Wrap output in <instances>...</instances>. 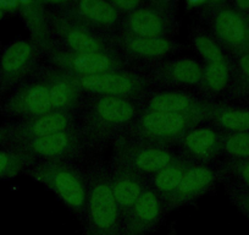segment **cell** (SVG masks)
Here are the masks:
<instances>
[{"label": "cell", "mask_w": 249, "mask_h": 235, "mask_svg": "<svg viewBox=\"0 0 249 235\" xmlns=\"http://www.w3.org/2000/svg\"><path fill=\"white\" fill-rule=\"evenodd\" d=\"M142 114L140 100L94 96L87 103L78 126L86 146L119 138Z\"/></svg>", "instance_id": "cell-1"}, {"label": "cell", "mask_w": 249, "mask_h": 235, "mask_svg": "<svg viewBox=\"0 0 249 235\" xmlns=\"http://www.w3.org/2000/svg\"><path fill=\"white\" fill-rule=\"evenodd\" d=\"M87 175L83 235H122V217L111 191L109 168L95 163Z\"/></svg>", "instance_id": "cell-2"}, {"label": "cell", "mask_w": 249, "mask_h": 235, "mask_svg": "<svg viewBox=\"0 0 249 235\" xmlns=\"http://www.w3.org/2000/svg\"><path fill=\"white\" fill-rule=\"evenodd\" d=\"M31 178L56 194L78 218H82L87 202V175L71 162L40 160L26 169Z\"/></svg>", "instance_id": "cell-3"}, {"label": "cell", "mask_w": 249, "mask_h": 235, "mask_svg": "<svg viewBox=\"0 0 249 235\" xmlns=\"http://www.w3.org/2000/svg\"><path fill=\"white\" fill-rule=\"evenodd\" d=\"M202 119L176 113H142L122 136L154 147L167 148L197 128Z\"/></svg>", "instance_id": "cell-4"}, {"label": "cell", "mask_w": 249, "mask_h": 235, "mask_svg": "<svg viewBox=\"0 0 249 235\" xmlns=\"http://www.w3.org/2000/svg\"><path fill=\"white\" fill-rule=\"evenodd\" d=\"M179 158L181 157L175 155L169 148L144 145L126 136L116 138L114 143L112 162L128 167L147 178Z\"/></svg>", "instance_id": "cell-5"}, {"label": "cell", "mask_w": 249, "mask_h": 235, "mask_svg": "<svg viewBox=\"0 0 249 235\" xmlns=\"http://www.w3.org/2000/svg\"><path fill=\"white\" fill-rule=\"evenodd\" d=\"M73 78L82 92L94 96L141 100L147 96L149 88L147 78L127 70Z\"/></svg>", "instance_id": "cell-6"}, {"label": "cell", "mask_w": 249, "mask_h": 235, "mask_svg": "<svg viewBox=\"0 0 249 235\" xmlns=\"http://www.w3.org/2000/svg\"><path fill=\"white\" fill-rule=\"evenodd\" d=\"M49 23L65 52L98 53L115 50L111 36L92 30L62 14H52Z\"/></svg>", "instance_id": "cell-7"}, {"label": "cell", "mask_w": 249, "mask_h": 235, "mask_svg": "<svg viewBox=\"0 0 249 235\" xmlns=\"http://www.w3.org/2000/svg\"><path fill=\"white\" fill-rule=\"evenodd\" d=\"M49 58L54 68L73 76H92L122 71L126 68L124 57L115 50L98 53H70L53 49Z\"/></svg>", "instance_id": "cell-8"}, {"label": "cell", "mask_w": 249, "mask_h": 235, "mask_svg": "<svg viewBox=\"0 0 249 235\" xmlns=\"http://www.w3.org/2000/svg\"><path fill=\"white\" fill-rule=\"evenodd\" d=\"M10 147L27 153L36 160L70 162L71 159H75L82 153L86 145L78 128L73 126L68 130L52 134L44 137L33 138Z\"/></svg>", "instance_id": "cell-9"}, {"label": "cell", "mask_w": 249, "mask_h": 235, "mask_svg": "<svg viewBox=\"0 0 249 235\" xmlns=\"http://www.w3.org/2000/svg\"><path fill=\"white\" fill-rule=\"evenodd\" d=\"M120 33L141 38H167L175 28L170 3L143 4L120 22Z\"/></svg>", "instance_id": "cell-10"}, {"label": "cell", "mask_w": 249, "mask_h": 235, "mask_svg": "<svg viewBox=\"0 0 249 235\" xmlns=\"http://www.w3.org/2000/svg\"><path fill=\"white\" fill-rule=\"evenodd\" d=\"M40 49L33 40L9 45L0 59V98L37 69Z\"/></svg>", "instance_id": "cell-11"}, {"label": "cell", "mask_w": 249, "mask_h": 235, "mask_svg": "<svg viewBox=\"0 0 249 235\" xmlns=\"http://www.w3.org/2000/svg\"><path fill=\"white\" fill-rule=\"evenodd\" d=\"M56 13L68 16L92 30L107 35L120 27L121 15L110 1L102 0H72L56 3Z\"/></svg>", "instance_id": "cell-12"}, {"label": "cell", "mask_w": 249, "mask_h": 235, "mask_svg": "<svg viewBox=\"0 0 249 235\" xmlns=\"http://www.w3.org/2000/svg\"><path fill=\"white\" fill-rule=\"evenodd\" d=\"M6 115L31 119L53 112L49 88L42 78L21 85L1 105Z\"/></svg>", "instance_id": "cell-13"}, {"label": "cell", "mask_w": 249, "mask_h": 235, "mask_svg": "<svg viewBox=\"0 0 249 235\" xmlns=\"http://www.w3.org/2000/svg\"><path fill=\"white\" fill-rule=\"evenodd\" d=\"M142 113H176L197 117L203 121L209 120L215 103L191 96L184 92H159L145 96L140 100Z\"/></svg>", "instance_id": "cell-14"}, {"label": "cell", "mask_w": 249, "mask_h": 235, "mask_svg": "<svg viewBox=\"0 0 249 235\" xmlns=\"http://www.w3.org/2000/svg\"><path fill=\"white\" fill-rule=\"evenodd\" d=\"M209 10V25L216 42L231 49H239L248 43L249 28L243 16L234 9L222 4H213Z\"/></svg>", "instance_id": "cell-15"}, {"label": "cell", "mask_w": 249, "mask_h": 235, "mask_svg": "<svg viewBox=\"0 0 249 235\" xmlns=\"http://www.w3.org/2000/svg\"><path fill=\"white\" fill-rule=\"evenodd\" d=\"M164 213L161 198L148 185L135 206L122 218V235H148L160 224Z\"/></svg>", "instance_id": "cell-16"}, {"label": "cell", "mask_w": 249, "mask_h": 235, "mask_svg": "<svg viewBox=\"0 0 249 235\" xmlns=\"http://www.w3.org/2000/svg\"><path fill=\"white\" fill-rule=\"evenodd\" d=\"M73 115L69 112H50L31 119H23L11 125L8 142L10 146L26 142L33 138L44 137L73 128Z\"/></svg>", "instance_id": "cell-17"}, {"label": "cell", "mask_w": 249, "mask_h": 235, "mask_svg": "<svg viewBox=\"0 0 249 235\" xmlns=\"http://www.w3.org/2000/svg\"><path fill=\"white\" fill-rule=\"evenodd\" d=\"M109 178L112 195L124 218L147 189L148 178L116 162L109 168Z\"/></svg>", "instance_id": "cell-18"}, {"label": "cell", "mask_w": 249, "mask_h": 235, "mask_svg": "<svg viewBox=\"0 0 249 235\" xmlns=\"http://www.w3.org/2000/svg\"><path fill=\"white\" fill-rule=\"evenodd\" d=\"M215 180H216V173L212 168L195 163L187 170L178 188L174 191V194L162 201L165 212L182 207L187 203L197 200L212 188Z\"/></svg>", "instance_id": "cell-19"}, {"label": "cell", "mask_w": 249, "mask_h": 235, "mask_svg": "<svg viewBox=\"0 0 249 235\" xmlns=\"http://www.w3.org/2000/svg\"><path fill=\"white\" fill-rule=\"evenodd\" d=\"M112 47L119 48L117 52L122 57H127L135 60H157L182 47L169 38H141L132 36H111Z\"/></svg>", "instance_id": "cell-20"}, {"label": "cell", "mask_w": 249, "mask_h": 235, "mask_svg": "<svg viewBox=\"0 0 249 235\" xmlns=\"http://www.w3.org/2000/svg\"><path fill=\"white\" fill-rule=\"evenodd\" d=\"M39 76L49 88L53 112L72 113L78 107L82 91L71 74L53 68L43 70Z\"/></svg>", "instance_id": "cell-21"}, {"label": "cell", "mask_w": 249, "mask_h": 235, "mask_svg": "<svg viewBox=\"0 0 249 235\" xmlns=\"http://www.w3.org/2000/svg\"><path fill=\"white\" fill-rule=\"evenodd\" d=\"M224 135L212 128H196L187 134L178 145L184 158L197 164H207L222 152Z\"/></svg>", "instance_id": "cell-22"}, {"label": "cell", "mask_w": 249, "mask_h": 235, "mask_svg": "<svg viewBox=\"0 0 249 235\" xmlns=\"http://www.w3.org/2000/svg\"><path fill=\"white\" fill-rule=\"evenodd\" d=\"M203 68L192 59L164 61L153 68L150 78L165 86H199Z\"/></svg>", "instance_id": "cell-23"}, {"label": "cell", "mask_w": 249, "mask_h": 235, "mask_svg": "<svg viewBox=\"0 0 249 235\" xmlns=\"http://www.w3.org/2000/svg\"><path fill=\"white\" fill-rule=\"evenodd\" d=\"M195 163L187 158L181 157L172 164L159 170L148 178V185L160 196L161 201H165L174 191L178 188L184 174Z\"/></svg>", "instance_id": "cell-24"}, {"label": "cell", "mask_w": 249, "mask_h": 235, "mask_svg": "<svg viewBox=\"0 0 249 235\" xmlns=\"http://www.w3.org/2000/svg\"><path fill=\"white\" fill-rule=\"evenodd\" d=\"M209 120L230 134L249 131V110L247 109L215 104Z\"/></svg>", "instance_id": "cell-25"}, {"label": "cell", "mask_w": 249, "mask_h": 235, "mask_svg": "<svg viewBox=\"0 0 249 235\" xmlns=\"http://www.w3.org/2000/svg\"><path fill=\"white\" fill-rule=\"evenodd\" d=\"M230 81V65L226 58L220 60L205 61L203 68V78L199 83V90L203 92L220 93L226 88Z\"/></svg>", "instance_id": "cell-26"}, {"label": "cell", "mask_w": 249, "mask_h": 235, "mask_svg": "<svg viewBox=\"0 0 249 235\" xmlns=\"http://www.w3.org/2000/svg\"><path fill=\"white\" fill-rule=\"evenodd\" d=\"M21 13L25 16L28 26L31 28L33 38V42L39 47V49L53 50L52 42H49L47 38V30H45L44 15H43L42 4L36 3V1H20Z\"/></svg>", "instance_id": "cell-27"}, {"label": "cell", "mask_w": 249, "mask_h": 235, "mask_svg": "<svg viewBox=\"0 0 249 235\" xmlns=\"http://www.w3.org/2000/svg\"><path fill=\"white\" fill-rule=\"evenodd\" d=\"M37 160L15 148L0 150V180L15 178L23 169H28Z\"/></svg>", "instance_id": "cell-28"}, {"label": "cell", "mask_w": 249, "mask_h": 235, "mask_svg": "<svg viewBox=\"0 0 249 235\" xmlns=\"http://www.w3.org/2000/svg\"><path fill=\"white\" fill-rule=\"evenodd\" d=\"M222 152L236 159H249V133L226 134L222 137Z\"/></svg>", "instance_id": "cell-29"}, {"label": "cell", "mask_w": 249, "mask_h": 235, "mask_svg": "<svg viewBox=\"0 0 249 235\" xmlns=\"http://www.w3.org/2000/svg\"><path fill=\"white\" fill-rule=\"evenodd\" d=\"M193 43L205 61L220 60L226 58L219 43L205 33H196L193 37Z\"/></svg>", "instance_id": "cell-30"}, {"label": "cell", "mask_w": 249, "mask_h": 235, "mask_svg": "<svg viewBox=\"0 0 249 235\" xmlns=\"http://www.w3.org/2000/svg\"><path fill=\"white\" fill-rule=\"evenodd\" d=\"M227 170L234 174L242 183L249 188V159H234L226 164Z\"/></svg>", "instance_id": "cell-31"}, {"label": "cell", "mask_w": 249, "mask_h": 235, "mask_svg": "<svg viewBox=\"0 0 249 235\" xmlns=\"http://www.w3.org/2000/svg\"><path fill=\"white\" fill-rule=\"evenodd\" d=\"M229 194L234 205L249 218V191L239 188H231Z\"/></svg>", "instance_id": "cell-32"}, {"label": "cell", "mask_w": 249, "mask_h": 235, "mask_svg": "<svg viewBox=\"0 0 249 235\" xmlns=\"http://www.w3.org/2000/svg\"><path fill=\"white\" fill-rule=\"evenodd\" d=\"M110 3H111V5L114 6L117 11H119L120 15H121V14H126V15H127V14L137 10L138 8H141V6L144 4L142 3V1H126V0H124H124H120V1L115 0V1H110Z\"/></svg>", "instance_id": "cell-33"}, {"label": "cell", "mask_w": 249, "mask_h": 235, "mask_svg": "<svg viewBox=\"0 0 249 235\" xmlns=\"http://www.w3.org/2000/svg\"><path fill=\"white\" fill-rule=\"evenodd\" d=\"M238 68L244 76L249 80V53L241 55L238 60Z\"/></svg>", "instance_id": "cell-34"}, {"label": "cell", "mask_w": 249, "mask_h": 235, "mask_svg": "<svg viewBox=\"0 0 249 235\" xmlns=\"http://www.w3.org/2000/svg\"><path fill=\"white\" fill-rule=\"evenodd\" d=\"M20 8V1H0V10L5 11H14Z\"/></svg>", "instance_id": "cell-35"}, {"label": "cell", "mask_w": 249, "mask_h": 235, "mask_svg": "<svg viewBox=\"0 0 249 235\" xmlns=\"http://www.w3.org/2000/svg\"><path fill=\"white\" fill-rule=\"evenodd\" d=\"M10 129H11V125L0 126V143L8 141L9 134H10Z\"/></svg>", "instance_id": "cell-36"}, {"label": "cell", "mask_w": 249, "mask_h": 235, "mask_svg": "<svg viewBox=\"0 0 249 235\" xmlns=\"http://www.w3.org/2000/svg\"><path fill=\"white\" fill-rule=\"evenodd\" d=\"M234 6L239 10H249V0L246 1V0H242V1H236L234 3Z\"/></svg>", "instance_id": "cell-37"}, {"label": "cell", "mask_w": 249, "mask_h": 235, "mask_svg": "<svg viewBox=\"0 0 249 235\" xmlns=\"http://www.w3.org/2000/svg\"><path fill=\"white\" fill-rule=\"evenodd\" d=\"M3 16H4V13L1 10H0V20H1V19H3Z\"/></svg>", "instance_id": "cell-38"}]
</instances>
